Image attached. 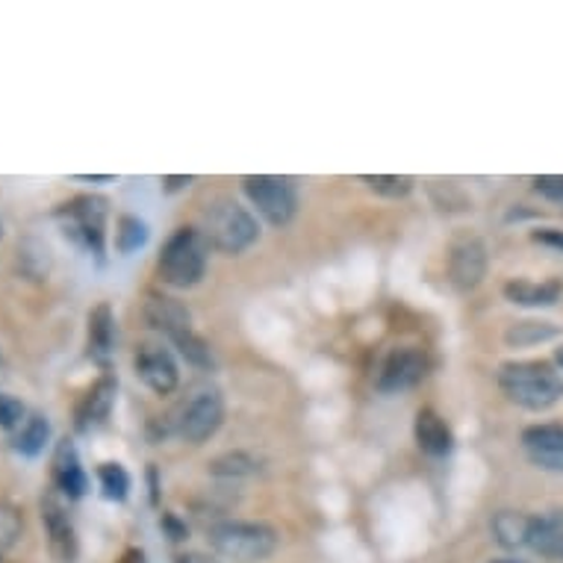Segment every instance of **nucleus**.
<instances>
[{
    "label": "nucleus",
    "instance_id": "nucleus-33",
    "mask_svg": "<svg viewBox=\"0 0 563 563\" xmlns=\"http://www.w3.org/2000/svg\"><path fill=\"white\" fill-rule=\"evenodd\" d=\"M192 184V177H166V192H175V189H184V186Z\"/></svg>",
    "mask_w": 563,
    "mask_h": 563
},
{
    "label": "nucleus",
    "instance_id": "nucleus-5",
    "mask_svg": "<svg viewBox=\"0 0 563 563\" xmlns=\"http://www.w3.org/2000/svg\"><path fill=\"white\" fill-rule=\"evenodd\" d=\"M56 222L77 249L89 251L92 257L103 260L107 251V222L110 203L101 195H77L56 210Z\"/></svg>",
    "mask_w": 563,
    "mask_h": 563
},
{
    "label": "nucleus",
    "instance_id": "nucleus-24",
    "mask_svg": "<svg viewBox=\"0 0 563 563\" xmlns=\"http://www.w3.org/2000/svg\"><path fill=\"white\" fill-rule=\"evenodd\" d=\"M95 475H98V487L107 501H124L130 496V475L121 463H101Z\"/></svg>",
    "mask_w": 563,
    "mask_h": 563
},
{
    "label": "nucleus",
    "instance_id": "nucleus-4",
    "mask_svg": "<svg viewBox=\"0 0 563 563\" xmlns=\"http://www.w3.org/2000/svg\"><path fill=\"white\" fill-rule=\"evenodd\" d=\"M207 543L222 563H263L277 549V531L266 522L222 519L207 528Z\"/></svg>",
    "mask_w": 563,
    "mask_h": 563
},
{
    "label": "nucleus",
    "instance_id": "nucleus-15",
    "mask_svg": "<svg viewBox=\"0 0 563 563\" xmlns=\"http://www.w3.org/2000/svg\"><path fill=\"white\" fill-rule=\"evenodd\" d=\"M51 481L54 487L63 493L65 499H84L89 489V475H86L77 445L71 440H59L54 445V457H51Z\"/></svg>",
    "mask_w": 563,
    "mask_h": 563
},
{
    "label": "nucleus",
    "instance_id": "nucleus-31",
    "mask_svg": "<svg viewBox=\"0 0 563 563\" xmlns=\"http://www.w3.org/2000/svg\"><path fill=\"white\" fill-rule=\"evenodd\" d=\"M531 240L545 245V249H554V251H563V231L561 228H537L531 233Z\"/></svg>",
    "mask_w": 563,
    "mask_h": 563
},
{
    "label": "nucleus",
    "instance_id": "nucleus-38",
    "mask_svg": "<svg viewBox=\"0 0 563 563\" xmlns=\"http://www.w3.org/2000/svg\"><path fill=\"white\" fill-rule=\"evenodd\" d=\"M0 240H3V222H0Z\"/></svg>",
    "mask_w": 563,
    "mask_h": 563
},
{
    "label": "nucleus",
    "instance_id": "nucleus-8",
    "mask_svg": "<svg viewBox=\"0 0 563 563\" xmlns=\"http://www.w3.org/2000/svg\"><path fill=\"white\" fill-rule=\"evenodd\" d=\"M428 375L426 351L416 345H396L387 351V357L380 361L375 372V389L378 393H405L416 387Z\"/></svg>",
    "mask_w": 563,
    "mask_h": 563
},
{
    "label": "nucleus",
    "instance_id": "nucleus-29",
    "mask_svg": "<svg viewBox=\"0 0 563 563\" xmlns=\"http://www.w3.org/2000/svg\"><path fill=\"white\" fill-rule=\"evenodd\" d=\"M27 416V407L21 405L19 398L10 396V393H0V428L3 431H19Z\"/></svg>",
    "mask_w": 563,
    "mask_h": 563
},
{
    "label": "nucleus",
    "instance_id": "nucleus-12",
    "mask_svg": "<svg viewBox=\"0 0 563 563\" xmlns=\"http://www.w3.org/2000/svg\"><path fill=\"white\" fill-rule=\"evenodd\" d=\"M115 393H119V380L112 378L110 372H103L101 378L86 389L75 410V428L80 434H89V431L101 428L110 419L112 405H115Z\"/></svg>",
    "mask_w": 563,
    "mask_h": 563
},
{
    "label": "nucleus",
    "instance_id": "nucleus-3",
    "mask_svg": "<svg viewBox=\"0 0 563 563\" xmlns=\"http://www.w3.org/2000/svg\"><path fill=\"white\" fill-rule=\"evenodd\" d=\"M210 251L201 228H177L159 249L157 277L172 289L198 287L210 266Z\"/></svg>",
    "mask_w": 563,
    "mask_h": 563
},
{
    "label": "nucleus",
    "instance_id": "nucleus-17",
    "mask_svg": "<svg viewBox=\"0 0 563 563\" xmlns=\"http://www.w3.org/2000/svg\"><path fill=\"white\" fill-rule=\"evenodd\" d=\"M528 549L545 558V561H563V508L531 517Z\"/></svg>",
    "mask_w": 563,
    "mask_h": 563
},
{
    "label": "nucleus",
    "instance_id": "nucleus-6",
    "mask_svg": "<svg viewBox=\"0 0 563 563\" xmlns=\"http://www.w3.org/2000/svg\"><path fill=\"white\" fill-rule=\"evenodd\" d=\"M242 195L249 198L251 213H257L272 228H287L298 213V192L289 177L249 175L242 177Z\"/></svg>",
    "mask_w": 563,
    "mask_h": 563
},
{
    "label": "nucleus",
    "instance_id": "nucleus-2",
    "mask_svg": "<svg viewBox=\"0 0 563 563\" xmlns=\"http://www.w3.org/2000/svg\"><path fill=\"white\" fill-rule=\"evenodd\" d=\"M499 387L514 405L543 413L563 398V375L549 361H510L499 369Z\"/></svg>",
    "mask_w": 563,
    "mask_h": 563
},
{
    "label": "nucleus",
    "instance_id": "nucleus-1",
    "mask_svg": "<svg viewBox=\"0 0 563 563\" xmlns=\"http://www.w3.org/2000/svg\"><path fill=\"white\" fill-rule=\"evenodd\" d=\"M201 233L210 242V249L236 257L260 240V224L257 216L251 213V207L240 203L231 195H219L203 207Z\"/></svg>",
    "mask_w": 563,
    "mask_h": 563
},
{
    "label": "nucleus",
    "instance_id": "nucleus-20",
    "mask_svg": "<svg viewBox=\"0 0 563 563\" xmlns=\"http://www.w3.org/2000/svg\"><path fill=\"white\" fill-rule=\"evenodd\" d=\"M493 537L501 549H528V531H531V517L522 510H499L493 522Z\"/></svg>",
    "mask_w": 563,
    "mask_h": 563
},
{
    "label": "nucleus",
    "instance_id": "nucleus-32",
    "mask_svg": "<svg viewBox=\"0 0 563 563\" xmlns=\"http://www.w3.org/2000/svg\"><path fill=\"white\" fill-rule=\"evenodd\" d=\"M119 563H148V561H145V552H142V549H136V545H133V549H128V552L121 554Z\"/></svg>",
    "mask_w": 563,
    "mask_h": 563
},
{
    "label": "nucleus",
    "instance_id": "nucleus-21",
    "mask_svg": "<svg viewBox=\"0 0 563 563\" xmlns=\"http://www.w3.org/2000/svg\"><path fill=\"white\" fill-rule=\"evenodd\" d=\"M47 443H51V422L42 413H30L24 419V426L12 437L15 452L24 454V457H38V454L45 452Z\"/></svg>",
    "mask_w": 563,
    "mask_h": 563
},
{
    "label": "nucleus",
    "instance_id": "nucleus-26",
    "mask_svg": "<svg viewBox=\"0 0 563 563\" xmlns=\"http://www.w3.org/2000/svg\"><path fill=\"white\" fill-rule=\"evenodd\" d=\"M361 180L380 198H407L413 192V177L407 175H361Z\"/></svg>",
    "mask_w": 563,
    "mask_h": 563
},
{
    "label": "nucleus",
    "instance_id": "nucleus-19",
    "mask_svg": "<svg viewBox=\"0 0 563 563\" xmlns=\"http://www.w3.org/2000/svg\"><path fill=\"white\" fill-rule=\"evenodd\" d=\"M563 296V284L558 277L549 280H528V277H517L505 284V298L517 307H552L558 305Z\"/></svg>",
    "mask_w": 563,
    "mask_h": 563
},
{
    "label": "nucleus",
    "instance_id": "nucleus-39",
    "mask_svg": "<svg viewBox=\"0 0 563 563\" xmlns=\"http://www.w3.org/2000/svg\"><path fill=\"white\" fill-rule=\"evenodd\" d=\"M0 563H10V561H3V558H0Z\"/></svg>",
    "mask_w": 563,
    "mask_h": 563
},
{
    "label": "nucleus",
    "instance_id": "nucleus-13",
    "mask_svg": "<svg viewBox=\"0 0 563 563\" xmlns=\"http://www.w3.org/2000/svg\"><path fill=\"white\" fill-rule=\"evenodd\" d=\"M522 449L528 461L543 472L563 475V426L558 422H540L522 431Z\"/></svg>",
    "mask_w": 563,
    "mask_h": 563
},
{
    "label": "nucleus",
    "instance_id": "nucleus-11",
    "mask_svg": "<svg viewBox=\"0 0 563 563\" xmlns=\"http://www.w3.org/2000/svg\"><path fill=\"white\" fill-rule=\"evenodd\" d=\"M487 245L478 236L472 233H463L457 240H452L449 245V280L454 284V289L461 292H470V289L481 287V280L487 277Z\"/></svg>",
    "mask_w": 563,
    "mask_h": 563
},
{
    "label": "nucleus",
    "instance_id": "nucleus-14",
    "mask_svg": "<svg viewBox=\"0 0 563 563\" xmlns=\"http://www.w3.org/2000/svg\"><path fill=\"white\" fill-rule=\"evenodd\" d=\"M145 322L157 333H163L172 345H177L189 333H195L192 313L172 296H148V301H145Z\"/></svg>",
    "mask_w": 563,
    "mask_h": 563
},
{
    "label": "nucleus",
    "instance_id": "nucleus-18",
    "mask_svg": "<svg viewBox=\"0 0 563 563\" xmlns=\"http://www.w3.org/2000/svg\"><path fill=\"white\" fill-rule=\"evenodd\" d=\"M89 328H86V345H89V357H92L98 366H110L112 349H115V316H112V307L103 301V305L92 307L89 313Z\"/></svg>",
    "mask_w": 563,
    "mask_h": 563
},
{
    "label": "nucleus",
    "instance_id": "nucleus-25",
    "mask_svg": "<svg viewBox=\"0 0 563 563\" xmlns=\"http://www.w3.org/2000/svg\"><path fill=\"white\" fill-rule=\"evenodd\" d=\"M145 242H148V224L142 222L139 216H119V222H115V251L119 254H133Z\"/></svg>",
    "mask_w": 563,
    "mask_h": 563
},
{
    "label": "nucleus",
    "instance_id": "nucleus-10",
    "mask_svg": "<svg viewBox=\"0 0 563 563\" xmlns=\"http://www.w3.org/2000/svg\"><path fill=\"white\" fill-rule=\"evenodd\" d=\"M133 369L136 378L157 396H172L180 384L175 354L163 342H142L133 354Z\"/></svg>",
    "mask_w": 563,
    "mask_h": 563
},
{
    "label": "nucleus",
    "instance_id": "nucleus-27",
    "mask_svg": "<svg viewBox=\"0 0 563 563\" xmlns=\"http://www.w3.org/2000/svg\"><path fill=\"white\" fill-rule=\"evenodd\" d=\"M257 463L251 461L249 454L242 452H233V454H222L219 461H213L210 472L213 475H222V478H240V475H251Z\"/></svg>",
    "mask_w": 563,
    "mask_h": 563
},
{
    "label": "nucleus",
    "instance_id": "nucleus-23",
    "mask_svg": "<svg viewBox=\"0 0 563 563\" xmlns=\"http://www.w3.org/2000/svg\"><path fill=\"white\" fill-rule=\"evenodd\" d=\"M561 333V328L552 322H517L514 328H510L508 333H505V340H508V345H514V349H528V345H540V342H549L554 340Z\"/></svg>",
    "mask_w": 563,
    "mask_h": 563
},
{
    "label": "nucleus",
    "instance_id": "nucleus-35",
    "mask_svg": "<svg viewBox=\"0 0 563 563\" xmlns=\"http://www.w3.org/2000/svg\"><path fill=\"white\" fill-rule=\"evenodd\" d=\"M77 180H86V184H110V175H77Z\"/></svg>",
    "mask_w": 563,
    "mask_h": 563
},
{
    "label": "nucleus",
    "instance_id": "nucleus-22",
    "mask_svg": "<svg viewBox=\"0 0 563 563\" xmlns=\"http://www.w3.org/2000/svg\"><path fill=\"white\" fill-rule=\"evenodd\" d=\"M19 266H21V272L30 277V280H47L51 268H54V257H51L47 242H42L38 236H27V240L21 242Z\"/></svg>",
    "mask_w": 563,
    "mask_h": 563
},
{
    "label": "nucleus",
    "instance_id": "nucleus-16",
    "mask_svg": "<svg viewBox=\"0 0 563 563\" xmlns=\"http://www.w3.org/2000/svg\"><path fill=\"white\" fill-rule=\"evenodd\" d=\"M413 437L416 445H419L428 457H445V454L454 449L452 428H449V422H445L443 416L437 413L434 407H422V410L416 413Z\"/></svg>",
    "mask_w": 563,
    "mask_h": 563
},
{
    "label": "nucleus",
    "instance_id": "nucleus-28",
    "mask_svg": "<svg viewBox=\"0 0 563 563\" xmlns=\"http://www.w3.org/2000/svg\"><path fill=\"white\" fill-rule=\"evenodd\" d=\"M21 531H24V519H21L19 510L10 508V505H0V552L19 543Z\"/></svg>",
    "mask_w": 563,
    "mask_h": 563
},
{
    "label": "nucleus",
    "instance_id": "nucleus-37",
    "mask_svg": "<svg viewBox=\"0 0 563 563\" xmlns=\"http://www.w3.org/2000/svg\"><path fill=\"white\" fill-rule=\"evenodd\" d=\"M493 563H522V561H493Z\"/></svg>",
    "mask_w": 563,
    "mask_h": 563
},
{
    "label": "nucleus",
    "instance_id": "nucleus-9",
    "mask_svg": "<svg viewBox=\"0 0 563 563\" xmlns=\"http://www.w3.org/2000/svg\"><path fill=\"white\" fill-rule=\"evenodd\" d=\"M42 522L47 531V545L59 563H75L77 561V531L65 505V496L56 487H51L42 496Z\"/></svg>",
    "mask_w": 563,
    "mask_h": 563
},
{
    "label": "nucleus",
    "instance_id": "nucleus-30",
    "mask_svg": "<svg viewBox=\"0 0 563 563\" xmlns=\"http://www.w3.org/2000/svg\"><path fill=\"white\" fill-rule=\"evenodd\" d=\"M534 192H540L549 201H563V175L534 177Z\"/></svg>",
    "mask_w": 563,
    "mask_h": 563
},
{
    "label": "nucleus",
    "instance_id": "nucleus-7",
    "mask_svg": "<svg viewBox=\"0 0 563 563\" xmlns=\"http://www.w3.org/2000/svg\"><path fill=\"white\" fill-rule=\"evenodd\" d=\"M224 422V398L219 389L203 387L186 398L184 407L177 410L175 431L184 437L189 445H203L219 434Z\"/></svg>",
    "mask_w": 563,
    "mask_h": 563
},
{
    "label": "nucleus",
    "instance_id": "nucleus-34",
    "mask_svg": "<svg viewBox=\"0 0 563 563\" xmlns=\"http://www.w3.org/2000/svg\"><path fill=\"white\" fill-rule=\"evenodd\" d=\"M177 563H222V561H213V558H203V554H184Z\"/></svg>",
    "mask_w": 563,
    "mask_h": 563
},
{
    "label": "nucleus",
    "instance_id": "nucleus-36",
    "mask_svg": "<svg viewBox=\"0 0 563 563\" xmlns=\"http://www.w3.org/2000/svg\"><path fill=\"white\" fill-rule=\"evenodd\" d=\"M558 363H561V366H563V349L558 351Z\"/></svg>",
    "mask_w": 563,
    "mask_h": 563
}]
</instances>
